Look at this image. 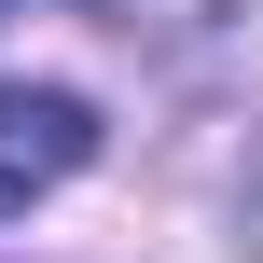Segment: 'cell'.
Here are the masks:
<instances>
[{"instance_id": "cell-1", "label": "cell", "mask_w": 263, "mask_h": 263, "mask_svg": "<svg viewBox=\"0 0 263 263\" xmlns=\"http://www.w3.org/2000/svg\"><path fill=\"white\" fill-rule=\"evenodd\" d=\"M97 166V97L69 83H0V208H28L42 180Z\"/></svg>"}, {"instance_id": "cell-2", "label": "cell", "mask_w": 263, "mask_h": 263, "mask_svg": "<svg viewBox=\"0 0 263 263\" xmlns=\"http://www.w3.org/2000/svg\"><path fill=\"white\" fill-rule=\"evenodd\" d=\"M0 14H14V0H0Z\"/></svg>"}]
</instances>
